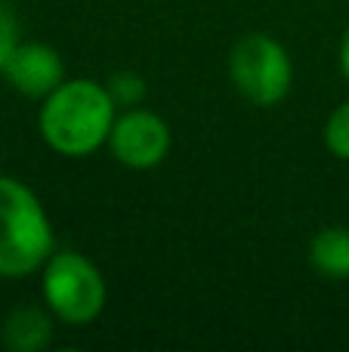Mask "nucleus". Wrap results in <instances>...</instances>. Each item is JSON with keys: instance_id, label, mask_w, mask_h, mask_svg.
I'll list each match as a JSON object with an SVG mask.
<instances>
[{"instance_id": "39448f33", "label": "nucleus", "mask_w": 349, "mask_h": 352, "mask_svg": "<svg viewBox=\"0 0 349 352\" xmlns=\"http://www.w3.org/2000/svg\"><path fill=\"white\" fill-rule=\"evenodd\" d=\"M173 146L170 124L152 109H124L115 118V127L109 133V152L117 164L130 170H152L164 164Z\"/></svg>"}, {"instance_id": "7ed1b4c3", "label": "nucleus", "mask_w": 349, "mask_h": 352, "mask_svg": "<svg viewBox=\"0 0 349 352\" xmlns=\"http://www.w3.org/2000/svg\"><path fill=\"white\" fill-rule=\"evenodd\" d=\"M41 297L56 322L84 328L102 316L109 287L99 266L80 250H53L41 269Z\"/></svg>"}, {"instance_id": "0eeeda50", "label": "nucleus", "mask_w": 349, "mask_h": 352, "mask_svg": "<svg viewBox=\"0 0 349 352\" xmlns=\"http://www.w3.org/2000/svg\"><path fill=\"white\" fill-rule=\"evenodd\" d=\"M56 316L47 303H19L0 324V343L10 352H43L53 343Z\"/></svg>"}, {"instance_id": "9d476101", "label": "nucleus", "mask_w": 349, "mask_h": 352, "mask_svg": "<svg viewBox=\"0 0 349 352\" xmlns=\"http://www.w3.org/2000/svg\"><path fill=\"white\" fill-rule=\"evenodd\" d=\"M325 146L337 161H349V99L331 111L325 124Z\"/></svg>"}, {"instance_id": "423d86ee", "label": "nucleus", "mask_w": 349, "mask_h": 352, "mask_svg": "<svg viewBox=\"0 0 349 352\" xmlns=\"http://www.w3.org/2000/svg\"><path fill=\"white\" fill-rule=\"evenodd\" d=\"M0 74L16 93L41 102L65 80V62H62L59 50H53L49 43L22 41Z\"/></svg>"}, {"instance_id": "20e7f679", "label": "nucleus", "mask_w": 349, "mask_h": 352, "mask_svg": "<svg viewBox=\"0 0 349 352\" xmlns=\"http://www.w3.org/2000/svg\"><path fill=\"white\" fill-rule=\"evenodd\" d=\"M229 78L251 105L272 109L291 96L294 62L275 37L254 31L235 41V47L229 50Z\"/></svg>"}, {"instance_id": "f8f14e48", "label": "nucleus", "mask_w": 349, "mask_h": 352, "mask_svg": "<svg viewBox=\"0 0 349 352\" xmlns=\"http://www.w3.org/2000/svg\"><path fill=\"white\" fill-rule=\"evenodd\" d=\"M340 72L349 80V28L344 31V41H340Z\"/></svg>"}, {"instance_id": "f257e3e1", "label": "nucleus", "mask_w": 349, "mask_h": 352, "mask_svg": "<svg viewBox=\"0 0 349 352\" xmlns=\"http://www.w3.org/2000/svg\"><path fill=\"white\" fill-rule=\"evenodd\" d=\"M117 102L109 87L93 78H65L49 96L41 99L37 133L49 152L62 158H90L109 146Z\"/></svg>"}, {"instance_id": "6e6552de", "label": "nucleus", "mask_w": 349, "mask_h": 352, "mask_svg": "<svg viewBox=\"0 0 349 352\" xmlns=\"http://www.w3.org/2000/svg\"><path fill=\"white\" fill-rule=\"evenodd\" d=\"M309 266L331 281L349 278V229L346 226H325L309 241Z\"/></svg>"}, {"instance_id": "9b49d317", "label": "nucleus", "mask_w": 349, "mask_h": 352, "mask_svg": "<svg viewBox=\"0 0 349 352\" xmlns=\"http://www.w3.org/2000/svg\"><path fill=\"white\" fill-rule=\"evenodd\" d=\"M22 43V28H19V16L6 0H0V72L6 68L10 56Z\"/></svg>"}, {"instance_id": "f03ea898", "label": "nucleus", "mask_w": 349, "mask_h": 352, "mask_svg": "<svg viewBox=\"0 0 349 352\" xmlns=\"http://www.w3.org/2000/svg\"><path fill=\"white\" fill-rule=\"evenodd\" d=\"M53 250L56 235L43 201L22 179L0 173V278L41 272Z\"/></svg>"}, {"instance_id": "1a4fd4ad", "label": "nucleus", "mask_w": 349, "mask_h": 352, "mask_svg": "<svg viewBox=\"0 0 349 352\" xmlns=\"http://www.w3.org/2000/svg\"><path fill=\"white\" fill-rule=\"evenodd\" d=\"M105 87H109L111 99L117 102V109H133V105H142L148 96V84L146 78H142L139 72H130V68H124V72H111L109 80H105Z\"/></svg>"}]
</instances>
